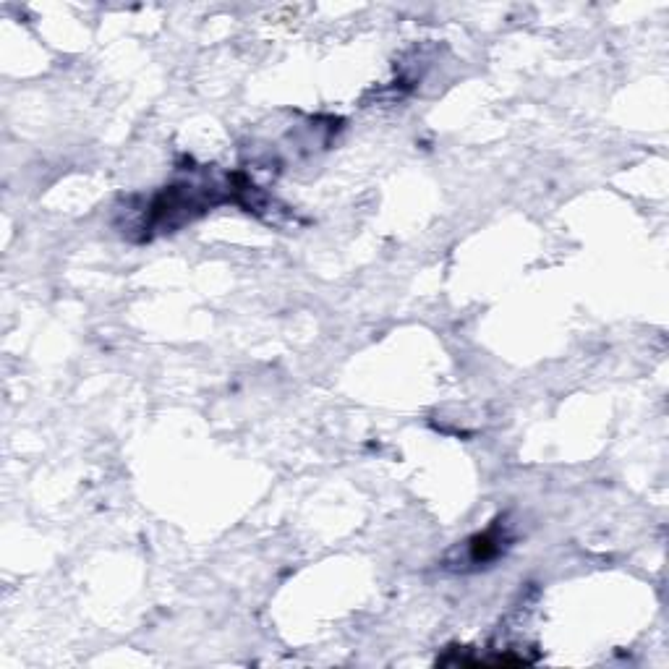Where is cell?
Wrapping results in <instances>:
<instances>
[{
  "label": "cell",
  "instance_id": "cell-1",
  "mask_svg": "<svg viewBox=\"0 0 669 669\" xmlns=\"http://www.w3.org/2000/svg\"><path fill=\"white\" fill-rule=\"evenodd\" d=\"M507 547H510V536H507L505 528L492 526L489 531H484V534L466 541L463 557H466L468 565H487V562L497 560Z\"/></svg>",
  "mask_w": 669,
  "mask_h": 669
}]
</instances>
